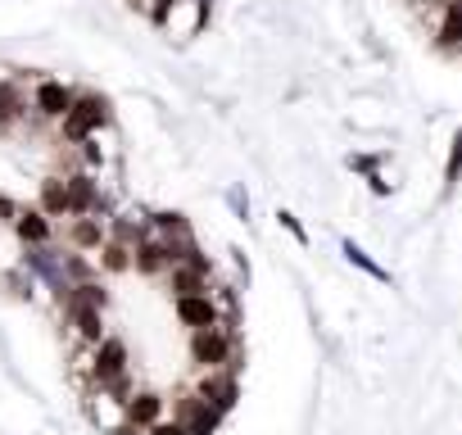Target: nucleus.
<instances>
[{
    "instance_id": "4468645a",
    "label": "nucleus",
    "mask_w": 462,
    "mask_h": 435,
    "mask_svg": "<svg viewBox=\"0 0 462 435\" xmlns=\"http://www.w3.org/2000/svg\"><path fill=\"white\" fill-rule=\"evenodd\" d=\"M82 408H87V417H91L105 435H118V430H123V399H114L109 390H87V394H82Z\"/></svg>"
},
{
    "instance_id": "ddd939ff",
    "label": "nucleus",
    "mask_w": 462,
    "mask_h": 435,
    "mask_svg": "<svg viewBox=\"0 0 462 435\" xmlns=\"http://www.w3.org/2000/svg\"><path fill=\"white\" fill-rule=\"evenodd\" d=\"M172 268V250L159 241V236H141L136 245H132V273H141V277H163Z\"/></svg>"
},
{
    "instance_id": "cd10ccee",
    "label": "nucleus",
    "mask_w": 462,
    "mask_h": 435,
    "mask_svg": "<svg viewBox=\"0 0 462 435\" xmlns=\"http://www.w3.org/2000/svg\"><path fill=\"white\" fill-rule=\"evenodd\" d=\"M19 208H23L19 199H10L5 190H0V223H14V218H19Z\"/></svg>"
},
{
    "instance_id": "39448f33",
    "label": "nucleus",
    "mask_w": 462,
    "mask_h": 435,
    "mask_svg": "<svg viewBox=\"0 0 462 435\" xmlns=\"http://www.w3.org/2000/svg\"><path fill=\"white\" fill-rule=\"evenodd\" d=\"M60 313H64V331H69L73 349H96V345L109 336V327H105V309H91V304L64 300Z\"/></svg>"
},
{
    "instance_id": "a878e982",
    "label": "nucleus",
    "mask_w": 462,
    "mask_h": 435,
    "mask_svg": "<svg viewBox=\"0 0 462 435\" xmlns=\"http://www.w3.org/2000/svg\"><path fill=\"white\" fill-rule=\"evenodd\" d=\"M277 227H282V232H286V236H295V241H300V245H309V227H304V223H300V218H295V213H291V208H277Z\"/></svg>"
},
{
    "instance_id": "393cba45",
    "label": "nucleus",
    "mask_w": 462,
    "mask_h": 435,
    "mask_svg": "<svg viewBox=\"0 0 462 435\" xmlns=\"http://www.w3.org/2000/svg\"><path fill=\"white\" fill-rule=\"evenodd\" d=\"M226 208L236 213L241 223H250V190H245L241 181H231V186H226Z\"/></svg>"
},
{
    "instance_id": "20e7f679",
    "label": "nucleus",
    "mask_w": 462,
    "mask_h": 435,
    "mask_svg": "<svg viewBox=\"0 0 462 435\" xmlns=\"http://www.w3.org/2000/svg\"><path fill=\"white\" fill-rule=\"evenodd\" d=\"M19 268H23V273H28L37 286H46V291L55 295V304L73 291V286H69V277H64V264H60V245H37V250H23Z\"/></svg>"
},
{
    "instance_id": "a211bd4d",
    "label": "nucleus",
    "mask_w": 462,
    "mask_h": 435,
    "mask_svg": "<svg viewBox=\"0 0 462 435\" xmlns=\"http://www.w3.org/2000/svg\"><path fill=\"white\" fill-rule=\"evenodd\" d=\"M435 51H462V0H448L435 19Z\"/></svg>"
},
{
    "instance_id": "4be33fe9",
    "label": "nucleus",
    "mask_w": 462,
    "mask_h": 435,
    "mask_svg": "<svg viewBox=\"0 0 462 435\" xmlns=\"http://www.w3.org/2000/svg\"><path fill=\"white\" fill-rule=\"evenodd\" d=\"M381 163H385L381 150H349V154H345V168H349L354 177H372V172H381Z\"/></svg>"
},
{
    "instance_id": "2eb2a0df",
    "label": "nucleus",
    "mask_w": 462,
    "mask_h": 435,
    "mask_svg": "<svg viewBox=\"0 0 462 435\" xmlns=\"http://www.w3.org/2000/svg\"><path fill=\"white\" fill-rule=\"evenodd\" d=\"M150 223V236H159L163 245H181V241H195V227H190V218L177 213V208H159L145 218Z\"/></svg>"
},
{
    "instance_id": "0eeeda50",
    "label": "nucleus",
    "mask_w": 462,
    "mask_h": 435,
    "mask_svg": "<svg viewBox=\"0 0 462 435\" xmlns=\"http://www.w3.org/2000/svg\"><path fill=\"white\" fill-rule=\"evenodd\" d=\"M172 421H177L186 435H217L222 412H217L208 399H199L195 390H181V394H177V403H172Z\"/></svg>"
},
{
    "instance_id": "dca6fc26",
    "label": "nucleus",
    "mask_w": 462,
    "mask_h": 435,
    "mask_svg": "<svg viewBox=\"0 0 462 435\" xmlns=\"http://www.w3.org/2000/svg\"><path fill=\"white\" fill-rule=\"evenodd\" d=\"M32 109H28V96H23V87L14 82V78H0V136L5 132H14L23 118H28Z\"/></svg>"
},
{
    "instance_id": "5701e85b",
    "label": "nucleus",
    "mask_w": 462,
    "mask_h": 435,
    "mask_svg": "<svg viewBox=\"0 0 462 435\" xmlns=\"http://www.w3.org/2000/svg\"><path fill=\"white\" fill-rule=\"evenodd\" d=\"M457 181H462V127L453 132V141H448V154H444V195H448Z\"/></svg>"
},
{
    "instance_id": "9b49d317",
    "label": "nucleus",
    "mask_w": 462,
    "mask_h": 435,
    "mask_svg": "<svg viewBox=\"0 0 462 435\" xmlns=\"http://www.w3.org/2000/svg\"><path fill=\"white\" fill-rule=\"evenodd\" d=\"M172 313L186 331H204V327H222V313L213 304V295H181L172 300Z\"/></svg>"
},
{
    "instance_id": "c85d7f7f",
    "label": "nucleus",
    "mask_w": 462,
    "mask_h": 435,
    "mask_svg": "<svg viewBox=\"0 0 462 435\" xmlns=\"http://www.w3.org/2000/svg\"><path fill=\"white\" fill-rule=\"evenodd\" d=\"M145 435H186V430H181V426H177L172 417H163V421H154V426H150Z\"/></svg>"
},
{
    "instance_id": "412c9836",
    "label": "nucleus",
    "mask_w": 462,
    "mask_h": 435,
    "mask_svg": "<svg viewBox=\"0 0 462 435\" xmlns=\"http://www.w3.org/2000/svg\"><path fill=\"white\" fill-rule=\"evenodd\" d=\"M60 264H64L69 286H78V282H96V277H100V268H96L87 255H78V250H60Z\"/></svg>"
},
{
    "instance_id": "6e6552de",
    "label": "nucleus",
    "mask_w": 462,
    "mask_h": 435,
    "mask_svg": "<svg viewBox=\"0 0 462 435\" xmlns=\"http://www.w3.org/2000/svg\"><path fill=\"white\" fill-rule=\"evenodd\" d=\"M199 399H208L222 417L231 412V408H236L241 403V381H236V372H231V367H213V372H199L195 376V385H190Z\"/></svg>"
},
{
    "instance_id": "423d86ee",
    "label": "nucleus",
    "mask_w": 462,
    "mask_h": 435,
    "mask_svg": "<svg viewBox=\"0 0 462 435\" xmlns=\"http://www.w3.org/2000/svg\"><path fill=\"white\" fill-rule=\"evenodd\" d=\"M73 96H78V87H69L64 78H37L32 96H28V109H32L37 123H60L73 109Z\"/></svg>"
},
{
    "instance_id": "b1692460",
    "label": "nucleus",
    "mask_w": 462,
    "mask_h": 435,
    "mask_svg": "<svg viewBox=\"0 0 462 435\" xmlns=\"http://www.w3.org/2000/svg\"><path fill=\"white\" fill-rule=\"evenodd\" d=\"M0 286H5V295H14V300H32L37 295V282L23 273V268H10V273H0Z\"/></svg>"
},
{
    "instance_id": "6ab92c4d",
    "label": "nucleus",
    "mask_w": 462,
    "mask_h": 435,
    "mask_svg": "<svg viewBox=\"0 0 462 435\" xmlns=\"http://www.w3.org/2000/svg\"><path fill=\"white\" fill-rule=\"evenodd\" d=\"M340 255H345V264H349V268L367 273L372 282H381V286H394V273H390V268H381V264H376V259H372V255H367V250L354 241V236H340Z\"/></svg>"
},
{
    "instance_id": "7ed1b4c3",
    "label": "nucleus",
    "mask_w": 462,
    "mask_h": 435,
    "mask_svg": "<svg viewBox=\"0 0 462 435\" xmlns=\"http://www.w3.org/2000/svg\"><path fill=\"white\" fill-rule=\"evenodd\" d=\"M132 376V349L123 336H105L96 349H91V385L87 390H109L114 381ZM82 390V394H87Z\"/></svg>"
},
{
    "instance_id": "f03ea898",
    "label": "nucleus",
    "mask_w": 462,
    "mask_h": 435,
    "mask_svg": "<svg viewBox=\"0 0 462 435\" xmlns=\"http://www.w3.org/2000/svg\"><path fill=\"white\" fill-rule=\"evenodd\" d=\"M186 354L195 363V372H213V367H241V336L231 327H204V331H186Z\"/></svg>"
},
{
    "instance_id": "f3484780",
    "label": "nucleus",
    "mask_w": 462,
    "mask_h": 435,
    "mask_svg": "<svg viewBox=\"0 0 462 435\" xmlns=\"http://www.w3.org/2000/svg\"><path fill=\"white\" fill-rule=\"evenodd\" d=\"M37 208L51 218H69V186H64V172H46L42 186H37Z\"/></svg>"
},
{
    "instance_id": "9d476101",
    "label": "nucleus",
    "mask_w": 462,
    "mask_h": 435,
    "mask_svg": "<svg viewBox=\"0 0 462 435\" xmlns=\"http://www.w3.org/2000/svg\"><path fill=\"white\" fill-rule=\"evenodd\" d=\"M105 241H109V223H105V218H96V213H87V218H69V227H64V245H69V250H78V255H96Z\"/></svg>"
},
{
    "instance_id": "f8f14e48",
    "label": "nucleus",
    "mask_w": 462,
    "mask_h": 435,
    "mask_svg": "<svg viewBox=\"0 0 462 435\" xmlns=\"http://www.w3.org/2000/svg\"><path fill=\"white\" fill-rule=\"evenodd\" d=\"M14 236H19V245L23 250H37V245H55V223L32 204V208H19V218H14Z\"/></svg>"
},
{
    "instance_id": "bb28decb",
    "label": "nucleus",
    "mask_w": 462,
    "mask_h": 435,
    "mask_svg": "<svg viewBox=\"0 0 462 435\" xmlns=\"http://www.w3.org/2000/svg\"><path fill=\"white\" fill-rule=\"evenodd\" d=\"M363 181H367V190H372V195H381V199H390V195H394V181H385L381 172H372V177H363Z\"/></svg>"
},
{
    "instance_id": "f257e3e1",
    "label": "nucleus",
    "mask_w": 462,
    "mask_h": 435,
    "mask_svg": "<svg viewBox=\"0 0 462 435\" xmlns=\"http://www.w3.org/2000/svg\"><path fill=\"white\" fill-rule=\"evenodd\" d=\"M109 123H114L109 96H100V91H78V96H73V109L55 123V132H60V145H82V141L100 136Z\"/></svg>"
},
{
    "instance_id": "1a4fd4ad",
    "label": "nucleus",
    "mask_w": 462,
    "mask_h": 435,
    "mask_svg": "<svg viewBox=\"0 0 462 435\" xmlns=\"http://www.w3.org/2000/svg\"><path fill=\"white\" fill-rule=\"evenodd\" d=\"M168 417V399L159 394V390H132V399L123 403V426H132V430H150L154 421H163Z\"/></svg>"
},
{
    "instance_id": "c756f323",
    "label": "nucleus",
    "mask_w": 462,
    "mask_h": 435,
    "mask_svg": "<svg viewBox=\"0 0 462 435\" xmlns=\"http://www.w3.org/2000/svg\"><path fill=\"white\" fill-rule=\"evenodd\" d=\"M127 5H132V10H136V14H145V19H150V10H154V5H159V0H127Z\"/></svg>"
},
{
    "instance_id": "aec40b11",
    "label": "nucleus",
    "mask_w": 462,
    "mask_h": 435,
    "mask_svg": "<svg viewBox=\"0 0 462 435\" xmlns=\"http://www.w3.org/2000/svg\"><path fill=\"white\" fill-rule=\"evenodd\" d=\"M96 268H100V273H114V277H118V273H132V245H123V241L109 236V241L96 250Z\"/></svg>"
}]
</instances>
